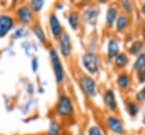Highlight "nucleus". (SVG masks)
<instances>
[{"instance_id": "nucleus-8", "label": "nucleus", "mask_w": 145, "mask_h": 135, "mask_svg": "<svg viewBox=\"0 0 145 135\" xmlns=\"http://www.w3.org/2000/svg\"><path fill=\"white\" fill-rule=\"evenodd\" d=\"M105 127L109 132H111L114 135H122L125 133L123 124L121 119L114 115H110L105 118Z\"/></svg>"}, {"instance_id": "nucleus-39", "label": "nucleus", "mask_w": 145, "mask_h": 135, "mask_svg": "<svg viewBox=\"0 0 145 135\" xmlns=\"http://www.w3.org/2000/svg\"><path fill=\"white\" fill-rule=\"evenodd\" d=\"M1 57H2V50L0 49V61H1Z\"/></svg>"}, {"instance_id": "nucleus-17", "label": "nucleus", "mask_w": 145, "mask_h": 135, "mask_svg": "<svg viewBox=\"0 0 145 135\" xmlns=\"http://www.w3.org/2000/svg\"><path fill=\"white\" fill-rule=\"evenodd\" d=\"M61 132H62L61 123L57 118H51L50 121H49L46 135H60Z\"/></svg>"}, {"instance_id": "nucleus-3", "label": "nucleus", "mask_w": 145, "mask_h": 135, "mask_svg": "<svg viewBox=\"0 0 145 135\" xmlns=\"http://www.w3.org/2000/svg\"><path fill=\"white\" fill-rule=\"evenodd\" d=\"M36 15L32 11L29 6L27 3H23L18 6L14 11V18L16 20V24L18 23L20 26L28 27L36 20Z\"/></svg>"}, {"instance_id": "nucleus-22", "label": "nucleus", "mask_w": 145, "mask_h": 135, "mask_svg": "<svg viewBox=\"0 0 145 135\" xmlns=\"http://www.w3.org/2000/svg\"><path fill=\"white\" fill-rule=\"evenodd\" d=\"M113 60H114L116 67L119 68V69H122V68H125V67L128 65V62H129V57H128V54H126L125 52H120Z\"/></svg>"}, {"instance_id": "nucleus-26", "label": "nucleus", "mask_w": 145, "mask_h": 135, "mask_svg": "<svg viewBox=\"0 0 145 135\" xmlns=\"http://www.w3.org/2000/svg\"><path fill=\"white\" fill-rule=\"evenodd\" d=\"M87 135H104L102 129L96 126V125H92L87 128Z\"/></svg>"}, {"instance_id": "nucleus-29", "label": "nucleus", "mask_w": 145, "mask_h": 135, "mask_svg": "<svg viewBox=\"0 0 145 135\" xmlns=\"http://www.w3.org/2000/svg\"><path fill=\"white\" fill-rule=\"evenodd\" d=\"M137 78H138L139 84H145V65H144V67L137 73Z\"/></svg>"}, {"instance_id": "nucleus-25", "label": "nucleus", "mask_w": 145, "mask_h": 135, "mask_svg": "<svg viewBox=\"0 0 145 135\" xmlns=\"http://www.w3.org/2000/svg\"><path fill=\"white\" fill-rule=\"evenodd\" d=\"M119 5L123 10V14H126L127 16L133 14V5L130 0H119Z\"/></svg>"}, {"instance_id": "nucleus-28", "label": "nucleus", "mask_w": 145, "mask_h": 135, "mask_svg": "<svg viewBox=\"0 0 145 135\" xmlns=\"http://www.w3.org/2000/svg\"><path fill=\"white\" fill-rule=\"evenodd\" d=\"M135 99L137 102H145V87H143L140 91H138L136 93Z\"/></svg>"}, {"instance_id": "nucleus-5", "label": "nucleus", "mask_w": 145, "mask_h": 135, "mask_svg": "<svg viewBox=\"0 0 145 135\" xmlns=\"http://www.w3.org/2000/svg\"><path fill=\"white\" fill-rule=\"evenodd\" d=\"M82 66L86 74L93 76L99 73L100 69V58L94 51H86L82 56Z\"/></svg>"}, {"instance_id": "nucleus-13", "label": "nucleus", "mask_w": 145, "mask_h": 135, "mask_svg": "<svg viewBox=\"0 0 145 135\" xmlns=\"http://www.w3.org/2000/svg\"><path fill=\"white\" fill-rule=\"evenodd\" d=\"M118 15H119L118 7L116 5H110L106 9V12H105V27L106 28L110 29V28L113 27Z\"/></svg>"}, {"instance_id": "nucleus-23", "label": "nucleus", "mask_w": 145, "mask_h": 135, "mask_svg": "<svg viewBox=\"0 0 145 135\" xmlns=\"http://www.w3.org/2000/svg\"><path fill=\"white\" fill-rule=\"evenodd\" d=\"M27 5L29 6V8L32 9V11L35 15H39V14H41V11L44 8L45 0H28Z\"/></svg>"}, {"instance_id": "nucleus-15", "label": "nucleus", "mask_w": 145, "mask_h": 135, "mask_svg": "<svg viewBox=\"0 0 145 135\" xmlns=\"http://www.w3.org/2000/svg\"><path fill=\"white\" fill-rule=\"evenodd\" d=\"M120 53V45L119 42L114 39L111 37L108 41V45H106V56L109 59H114L118 54Z\"/></svg>"}, {"instance_id": "nucleus-38", "label": "nucleus", "mask_w": 145, "mask_h": 135, "mask_svg": "<svg viewBox=\"0 0 145 135\" xmlns=\"http://www.w3.org/2000/svg\"><path fill=\"white\" fill-rule=\"evenodd\" d=\"M143 36H144V39H145V27L143 28Z\"/></svg>"}, {"instance_id": "nucleus-36", "label": "nucleus", "mask_w": 145, "mask_h": 135, "mask_svg": "<svg viewBox=\"0 0 145 135\" xmlns=\"http://www.w3.org/2000/svg\"><path fill=\"white\" fill-rule=\"evenodd\" d=\"M68 1H69V2H70V3H75V2H76V1H77V0H68Z\"/></svg>"}, {"instance_id": "nucleus-34", "label": "nucleus", "mask_w": 145, "mask_h": 135, "mask_svg": "<svg viewBox=\"0 0 145 135\" xmlns=\"http://www.w3.org/2000/svg\"><path fill=\"white\" fill-rule=\"evenodd\" d=\"M97 3H108V2H110L111 0H95Z\"/></svg>"}, {"instance_id": "nucleus-2", "label": "nucleus", "mask_w": 145, "mask_h": 135, "mask_svg": "<svg viewBox=\"0 0 145 135\" xmlns=\"http://www.w3.org/2000/svg\"><path fill=\"white\" fill-rule=\"evenodd\" d=\"M49 58H50V62H51L56 83L58 85H62L65 82V78H66V74H65V68H63L62 61H61L60 56L56 48H53V47L49 48Z\"/></svg>"}, {"instance_id": "nucleus-20", "label": "nucleus", "mask_w": 145, "mask_h": 135, "mask_svg": "<svg viewBox=\"0 0 145 135\" xmlns=\"http://www.w3.org/2000/svg\"><path fill=\"white\" fill-rule=\"evenodd\" d=\"M126 109H127V112L129 113V116L133 117V118H135L139 113L140 107H139V104H138L137 101L129 100V101L126 102Z\"/></svg>"}, {"instance_id": "nucleus-9", "label": "nucleus", "mask_w": 145, "mask_h": 135, "mask_svg": "<svg viewBox=\"0 0 145 135\" xmlns=\"http://www.w3.org/2000/svg\"><path fill=\"white\" fill-rule=\"evenodd\" d=\"M48 25H49V29H50V33L52 35V37L54 40H57L60 34L63 32V27L57 16V14L54 11H51L49 14V18H48Z\"/></svg>"}, {"instance_id": "nucleus-32", "label": "nucleus", "mask_w": 145, "mask_h": 135, "mask_svg": "<svg viewBox=\"0 0 145 135\" xmlns=\"http://www.w3.org/2000/svg\"><path fill=\"white\" fill-rule=\"evenodd\" d=\"M63 9V5L62 3H57L56 5V10H62Z\"/></svg>"}, {"instance_id": "nucleus-18", "label": "nucleus", "mask_w": 145, "mask_h": 135, "mask_svg": "<svg viewBox=\"0 0 145 135\" xmlns=\"http://www.w3.org/2000/svg\"><path fill=\"white\" fill-rule=\"evenodd\" d=\"M116 29L118 32H125L127 28H128V25H129V17L126 15V14H119L117 19H116Z\"/></svg>"}, {"instance_id": "nucleus-33", "label": "nucleus", "mask_w": 145, "mask_h": 135, "mask_svg": "<svg viewBox=\"0 0 145 135\" xmlns=\"http://www.w3.org/2000/svg\"><path fill=\"white\" fill-rule=\"evenodd\" d=\"M140 12H142V15H143V16H145V2L142 5V8H140Z\"/></svg>"}, {"instance_id": "nucleus-1", "label": "nucleus", "mask_w": 145, "mask_h": 135, "mask_svg": "<svg viewBox=\"0 0 145 135\" xmlns=\"http://www.w3.org/2000/svg\"><path fill=\"white\" fill-rule=\"evenodd\" d=\"M53 112L56 117L68 120L71 119L75 115V106L71 96L66 92H60L57 99V102L53 108Z\"/></svg>"}, {"instance_id": "nucleus-35", "label": "nucleus", "mask_w": 145, "mask_h": 135, "mask_svg": "<svg viewBox=\"0 0 145 135\" xmlns=\"http://www.w3.org/2000/svg\"><path fill=\"white\" fill-rule=\"evenodd\" d=\"M43 92H44V90H43L42 87H40V88H39V93H43Z\"/></svg>"}, {"instance_id": "nucleus-27", "label": "nucleus", "mask_w": 145, "mask_h": 135, "mask_svg": "<svg viewBox=\"0 0 145 135\" xmlns=\"http://www.w3.org/2000/svg\"><path fill=\"white\" fill-rule=\"evenodd\" d=\"M31 68H32L33 74H36L39 71V59L36 57L32 58V60H31Z\"/></svg>"}, {"instance_id": "nucleus-12", "label": "nucleus", "mask_w": 145, "mask_h": 135, "mask_svg": "<svg viewBox=\"0 0 145 135\" xmlns=\"http://www.w3.org/2000/svg\"><path fill=\"white\" fill-rule=\"evenodd\" d=\"M29 27H31V28H29V29H31V33L34 35V37H35L41 44L48 45V36H46V34H45V32H44V29H43L41 23L37 22V20H35Z\"/></svg>"}, {"instance_id": "nucleus-16", "label": "nucleus", "mask_w": 145, "mask_h": 135, "mask_svg": "<svg viewBox=\"0 0 145 135\" xmlns=\"http://www.w3.org/2000/svg\"><path fill=\"white\" fill-rule=\"evenodd\" d=\"M130 84H131V81H130V77H129L128 73L122 71V73H120L118 75V77H117V86L121 91L128 90L129 86H130Z\"/></svg>"}, {"instance_id": "nucleus-14", "label": "nucleus", "mask_w": 145, "mask_h": 135, "mask_svg": "<svg viewBox=\"0 0 145 135\" xmlns=\"http://www.w3.org/2000/svg\"><path fill=\"white\" fill-rule=\"evenodd\" d=\"M67 20H68V24L70 26V28L72 31H78V27H79V24H80V14L78 10L76 9H71L69 10L68 15H67Z\"/></svg>"}, {"instance_id": "nucleus-6", "label": "nucleus", "mask_w": 145, "mask_h": 135, "mask_svg": "<svg viewBox=\"0 0 145 135\" xmlns=\"http://www.w3.org/2000/svg\"><path fill=\"white\" fill-rule=\"evenodd\" d=\"M57 44H58L57 51L59 56H61L63 59H69L72 54V43H71L70 35L67 31L63 29V32L57 39Z\"/></svg>"}, {"instance_id": "nucleus-31", "label": "nucleus", "mask_w": 145, "mask_h": 135, "mask_svg": "<svg viewBox=\"0 0 145 135\" xmlns=\"http://www.w3.org/2000/svg\"><path fill=\"white\" fill-rule=\"evenodd\" d=\"M23 47H26V48H24L25 53H26L27 56H29V54H31V53H29V50H31V48H29V43H28V42H24V43H23Z\"/></svg>"}, {"instance_id": "nucleus-4", "label": "nucleus", "mask_w": 145, "mask_h": 135, "mask_svg": "<svg viewBox=\"0 0 145 135\" xmlns=\"http://www.w3.org/2000/svg\"><path fill=\"white\" fill-rule=\"evenodd\" d=\"M78 85H79V88L82 90L83 94L87 99L92 100L97 95V84H96L95 79L93 78V76H91L86 73L80 74L78 76Z\"/></svg>"}, {"instance_id": "nucleus-19", "label": "nucleus", "mask_w": 145, "mask_h": 135, "mask_svg": "<svg viewBox=\"0 0 145 135\" xmlns=\"http://www.w3.org/2000/svg\"><path fill=\"white\" fill-rule=\"evenodd\" d=\"M143 50H144V42L142 40H136L134 41L130 47L128 48V52L129 54L131 56H137V54H140L143 53Z\"/></svg>"}, {"instance_id": "nucleus-10", "label": "nucleus", "mask_w": 145, "mask_h": 135, "mask_svg": "<svg viewBox=\"0 0 145 135\" xmlns=\"http://www.w3.org/2000/svg\"><path fill=\"white\" fill-rule=\"evenodd\" d=\"M99 15H100V10L97 9V7L95 5H92L83 10L82 18H83L84 23H86L91 26H94L96 24V19H97Z\"/></svg>"}, {"instance_id": "nucleus-21", "label": "nucleus", "mask_w": 145, "mask_h": 135, "mask_svg": "<svg viewBox=\"0 0 145 135\" xmlns=\"http://www.w3.org/2000/svg\"><path fill=\"white\" fill-rule=\"evenodd\" d=\"M27 35H28V29H27V27L20 26V25H19L18 27H15L14 31L11 32V39H12L14 41L24 39V37H26Z\"/></svg>"}, {"instance_id": "nucleus-11", "label": "nucleus", "mask_w": 145, "mask_h": 135, "mask_svg": "<svg viewBox=\"0 0 145 135\" xmlns=\"http://www.w3.org/2000/svg\"><path fill=\"white\" fill-rule=\"evenodd\" d=\"M103 102L105 108L111 111V112H117L118 111V104H117V99H116V94L114 91L111 88H108L104 91L103 93Z\"/></svg>"}, {"instance_id": "nucleus-30", "label": "nucleus", "mask_w": 145, "mask_h": 135, "mask_svg": "<svg viewBox=\"0 0 145 135\" xmlns=\"http://www.w3.org/2000/svg\"><path fill=\"white\" fill-rule=\"evenodd\" d=\"M25 90H26V93L29 94V95H33L35 93V86L32 83H27L26 86H25Z\"/></svg>"}, {"instance_id": "nucleus-24", "label": "nucleus", "mask_w": 145, "mask_h": 135, "mask_svg": "<svg viewBox=\"0 0 145 135\" xmlns=\"http://www.w3.org/2000/svg\"><path fill=\"white\" fill-rule=\"evenodd\" d=\"M144 65H145V53H140V54H138V57L136 58V60H135V62H134V66H133V69L138 73V71L144 67Z\"/></svg>"}, {"instance_id": "nucleus-7", "label": "nucleus", "mask_w": 145, "mask_h": 135, "mask_svg": "<svg viewBox=\"0 0 145 135\" xmlns=\"http://www.w3.org/2000/svg\"><path fill=\"white\" fill-rule=\"evenodd\" d=\"M16 27V20L14 15L9 12L0 14V40L10 34Z\"/></svg>"}, {"instance_id": "nucleus-37", "label": "nucleus", "mask_w": 145, "mask_h": 135, "mask_svg": "<svg viewBox=\"0 0 145 135\" xmlns=\"http://www.w3.org/2000/svg\"><path fill=\"white\" fill-rule=\"evenodd\" d=\"M142 123H143V125H144V126H145V116H144V117H143V121H142Z\"/></svg>"}]
</instances>
